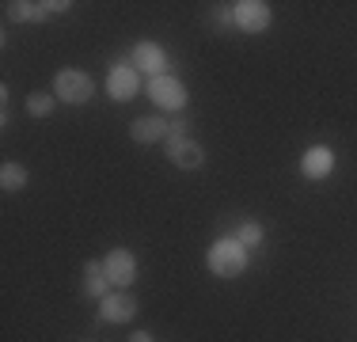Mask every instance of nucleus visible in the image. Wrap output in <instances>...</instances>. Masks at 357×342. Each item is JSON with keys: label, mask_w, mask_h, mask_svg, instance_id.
Returning <instances> with one entry per match:
<instances>
[{"label": "nucleus", "mask_w": 357, "mask_h": 342, "mask_svg": "<svg viewBox=\"0 0 357 342\" xmlns=\"http://www.w3.org/2000/svg\"><path fill=\"white\" fill-rule=\"evenodd\" d=\"M209 270L217 278H240L248 270V247L240 244L236 236H225L209 247Z\"/></svg>", "instance_id": "f257e3e1"}, {"label": "nucleus", "mask_w": 357, "mask_h": 342, "mask_svg": "<svg viewBox=\"0 0 357 342\" xmlns=\"http://www.w3.org/2000/svg\"><path fill=\"white\" fill-rule=\"evenodd\" d=\"M54 91H57V99L61 103H88L91 99V91H96V84L88 80V73H80V68H61L57 73V80H54Z\"/></svg>", "instance_id": "f03ea898"}, {"label": "nucleus", "mask_w": 357, "mask_h": 342, "mask_svg": "<svg viewBox=\"0 0 357 342\" xmlns=\"http://www.w3.org/2000/svg\"><path fill=\"white\" fill-rule=\"evenodd\" d=\"M149 99L156 103V107H164V110H183L186 107V88L175 80L172 73L152 76L149 80Z\"/></svg>", "instance_id": "7ed1b4c3"}, {"label": "nucleus", "mask_w": 357, "mask_h": 342, "mask_svg": "<svg viewBox=\"0 0 357 342\" xmlns=\"http://www.w3.org/2000/svg\"><path fill=\"white\" fill-rule=\"evenodd\" d=\"M137 88H141V73H137V68H133V65H110V76H107L110 99L126 103V99L137 96Z\"/></svg>", "instance_id": "20e7f679"}, {"label": "nucleus", "mask_w": 357, "mask_h": 342, "mask_svg": "<svg viewBox=\"0 0 357 342\" xmlns=\"http://www.w3.org/2000/svg\"><path fill=\"white\" fill-rule=\"evenodd\" d=\"M103 274H107L110 285H130V281L137 278V262H133V255L126 251V247H114L103 259Z\"/></svg>", "instance_id": "39448f33"}, {"label": "nucleus", "mask_w": 357, "mask_h": 342, "mask_svg": "<svg viewBox=\"0 0 357 342\" xmlns=\"http://www.w3.org/2000/svg\"><path fill=\"white\" fill-rule=\"evenodd\" d=\"M232 15H236V27L240 31L259 34V31L270 27V8L262 4V0H240V4L232 8Z\"/></svg>", "instance_id": "423d86ee"}, {"label": "nucleus", "mask_w": 357, "mask_h": 342, "mask_svg": "<svg viewBox=\"0 0 357 342\" xmlns=\"http://www.w3.org/2000/svg\"><path fill=\"white\" fill-rule=\"evenodd\" d=\"M130 65L137 68V73L164 76V68H167V54L156 46V42H141V46H133V54H130Z\"/></svg>", "instance_id": "0eeeda50"}, {"label": "nucleus", "mask_w": 357, "mask_h": 342, "mask_svg": "<svg viewBox=\"0 0 357 342\" xmlns=\"http://www.w3.org/2000/svg\"><path fill=\"white\" fill-rule=\"evenodd\" d=\"M133 312H137V301L130 293H107L99 301V320L103 323H126L133 320Z\"/></svg>", "instance_id": "6e6552de"}, {"label": "nucleus", "mask_w": 357, "mask_h": 342, "mask_svg": "<svg viewBox=\"0 0 357 342\" xmlns=\"http://www.w3.org/2000/svg\"><path fill=\"white\" fill-rule=\"evenodd\" d=\"M8 8V20H23V23H38V20H46V15H54V12H65L69 8V0H54V4H31V0H12V4H4Z\"/></svg>", "instance_id": "1a4fd4ad"}, {"label": "nucleus", "mask_w": 357, "mask_h": 342, "mask_svg": "<svg viewBox=\"0 0 357 342\" xmlns=\"http://www.w3.org/2000/svg\"><path fill=\"white\" fill-rule=\"evenodd\" d=\"M167 156L175 160V168H183V171H194V168H202V160H206V152H202V144L186 141V137H167Z\"/></svg>", "instance_id": "9d476101"}, {"label": "nucleus", "mask_w": 357, "mask_h": 342, "mask_svg": "<svg viewBox=\"0 0 357 342\" xmlns=\"http://www.w3.org/2000/svg\"><path fill=\"white\" fill-rule=\"evenodd\" d=\"M167 133H172V122H164L160 114H149V118H133L130 126V137L137 144H152V141H167Z\"/></svg>", "instance_id": "9b49d317"}, {"label": "nucleus", "mask_w": 357, "mask_h": 342, "mask_svg": "<svg viewBox=\"0 0 357 342\" xmlns=\"http://www.w3.org/2000/svg\"><path fill=\"white\" fill-rule=\"evenodd\" d=\"M331 168H335V152H331L327 144L308 149V152H304V160H301V171H304L308 179H327Z\"/></svg>", "instance_id": "f8f14e48"}, {"label": "nucleus", "mask_w": 357, "mask_h": 342, "mask_svg": "<svg viewBox=\"0 0 357 342\" xmlns=\"http://www.w3.org/2000/svg\"><path fill=\"white\" fill-rule=\"evenodd\" d=\"M110 293V281H107V274H103V262H88L84 267V297H103Z\"/></svg>", "instance_id": "ddd939ff"}, {"label": "nucleus", "mask_w": 357, "mask_h": 342, "mask_svg": "<svg viewBox=\"0 0 357 342\" xmlns=\"http://www.w3.org/2000/svg\"><path fill=\"white\" fill-rule=\"evenodd\" d=\"M0 186H4L8 194L23 191V186H27V168H20V164H4V168H0Z\"/></svg>", "instance_id": "4468645a"}, {"label": "nucleus", "mask_w": 357, "mask_h": 342, "mask_svg": "<svg viewBox=\"0 0 357 342\" xmlns=\"http://www.w3.org/2000/svg\"><path fill=\"white\" fill-rule=\"evenodd\" d=\"M236 239H240L243 247H259L262 244V225H259V221H243L240 232H236Z\"/></svg>", "instance_id": "2eb2a0df"}, {"label": "nucleus", "mask_w": 357, "mask_h": 342, "mask_svg": "<svg viewBox=\"0 0 357 342\" xmlns=\"http://www.w3.org/2000/svg\"><path fill=\"white\" fill-rule=\"evenodd\" d=\"M27 110H31L35 118H46L50 110H54V99H50V96H42V91H38V96H31V99H27Z\"/></svg>", "instance_id": "dca6fc26"}, {"label": "nucleus", "mask_w": 357, "mask_h": 342, "mask_svg": "<svg viewBox=\"0 0 357 342\" xmlns=\"http://www.w3.org/2000/svg\"><path fill=\"white\" fill-rule=\"evenodd\" d=\"M186 133V118H175V122H172V133H167V137H183Z\"/></svg>", "instance_id": "f3484780"}, {"label": "nucleus", "mask_w": 357, "mask_h": 342, "mask_svg": "<svg viewBox=\"0 0 357 342\" xmlns=\"http://www.w3.org/2000/svg\"><path fill=\"white\" fill-rule=\"evenodd\" d=\"M130 342H152V335H149V331H133Z\"/></svg>", "instance_id": "a211bd4d"}]
</instances>
